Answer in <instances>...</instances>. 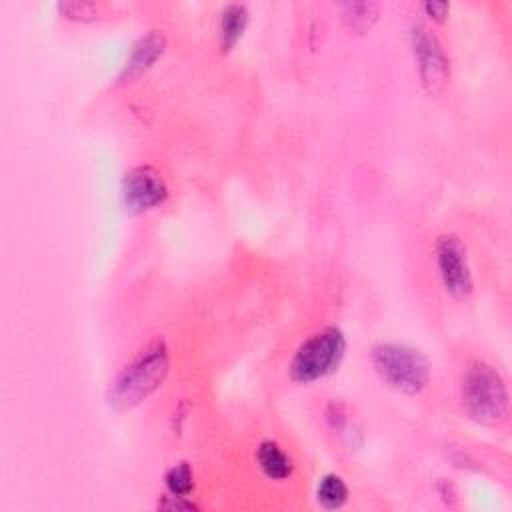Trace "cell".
I'll list each match as a JSON object with an SVG mask.
<instances>
[{
	"label": "cell",
	"instance_id": "cell-9",
	"mask_svg": "<svg viewBox=\"0 0 512 512\" xmlns=\"http://www.w3.org/2000/svg\"><path fill=\"white\" fill-rule=\"evenodd\" d=\"M250 14L244 4L230 2L222 8L218 18V46L222 52H230L242 38L248 26Z\"/></svg>",
	"mask_w": 512,
	"mask_h": 512
},
{
	"label": "cell",
	"instance_id": "cell-6",
	"mask_svg": "<svg viewBox=\"0 0 512 512\" xmlns=\"http://www.w3.org/2000/svg\"><path fill=\"white\" fill-rule=\"evenodd\" d=\"M434 262H436L440 282L452 298L462 300L470 296L474 288L472 270L468 264L466 246L456 234L438 236L434 246Z\"/></svg>",
	"mask_w": 512,
	"mask_h": 512
},
{
	"label": "cell",
	"instance_id": "cell-14",
	"mask_svg": "<svg viewBox=\"0 0 512 512\" xmlns=\"http://www.w3.org/2000/svg\"><path fill=\"white\" fill-rule=\"evenodd\" d=\"M58 8L70 20H94L98 16V6L94 2H60Z\"/></svg>",
	"mask_w": 512,
	"mask_h": 512
},
{
	"label": "cell",
	"instance_id": "cell-12",
	"mask_svg": "<svg viewBox=\"0 0 512 512\" xmlns=\"http://www.w3.org/2000/svg\"><path fill=\"white\" fill-rule=\"evenodd\" d=\"M316 500L328 510L342 508L348 500V486L342 476L324 474L316 486Z\"/></svg>",
	"mask_w": 512,
	"mask_h": 512
},
{
	"label": "cell",
	"instance_id": "cell-8",
	"mask_svg": "<svg viewBox=\"0 0 512 512\" xmlns=\"http://www.w3.org/2000/svg\"><path fill=\"white\" fill-rule=\"evenodd\" d=\"M164 48H166V36L162 30H148L146 34L138 36L122 66L120 82H134L142 74H146L156 64V60L164 54Z\"/></svg>",
	"mask_w": 512,
	"mask_h": 512
},
{
	"label": "cell",
	"instance_id": "cell-5",
	"mask_svg": "<svg viewBox=\"0 0 512 512\" xmlns=\"http://www.w3.org/2000/svg\"><path fill=\"white\" fill-rule=\"evenodd\" d=\"M410 44L422 86L430 94H438L450 78V60L442 42L428 26L414 22L410 26Z\"/></svg>",
	"mask_w": 512,
	"mask_h": 512
},
{
	"label": "cell",
	"instance_id": "cell-3",
	"mask_svg": "<svg viewBox=\"0 0 512 512\" xmlns=\"http://www.w3.org/2000/svg\"><path fill=\"white\" fill-rule=\"evenodd\" d=\"M462 402L476 422H502L508 414V390L500 372L484 360L472 362L462 378Z\"/></svg>",
	"mask_w": 512,
	"mask_h": 512
},
{
	"label": "cell",
	"instance_id": "cell-7",
	"mask_svg": "<svg viewBox=\"0 0 512 512\" xmlns=\"http://www.w3.org/2000/svg\"><path fill=\"white\" fill-rule=\"evenodd\" d=\"M120 194L128 212L142 214L164 204L168 198V186L154 166L142 164L124 174Z\"/></svg>",
	"mask_w": 512,
	"mask_h": 512
},
{
	"label": "cell",
	"instance_id": "cell-1",
	"mask_svg": "<svg viewBox=\"0 0 512 512\" xmlns=\"http://www.w3.org/2000/svg\"><path fill=\"white\" fill-rule=\"evenodd\" d=\"M170 358L162 338L148 342L110 382L106 400L118 410H130L154 394L168 376Z\"/></svg>",
	"mask_w": 512,
	"mask_h": 512
},
{
	"label": "cell",
	"instance_id": "cell-10",
	"mask_svg": "<svg viewBox=\"0 0 512 512\" xmlns=\"http://www.w3.org/2000/svg\"><path fill=\"white\" fill-rule=\"evenodd\" d=\"M256 460L262 474L270 480H286L294 472L292 458L274 440H262L256 448Z\"/></svg>",
	"mask_w": 512,
	"mask_h": 512
},
{
	"label": "cell",
	"instance_id": "cell-16",
	"mask_svg": "<svg viewBox=\"0 0 512 512\" xmlns=\"http://www.w3.org/2000/svg\"><path fill=\"white\" fill-rule=\"evenodd\" d=\"M188 496H168L164 502H160V508L164 510H196V504L186 500Z\"/></svg>",
	"mask_w": 512,
	"mask_h": 512
},
{
	"label": "cell",
	"instance_id": "cell-4",
	"mask_svg": "<svg viewBox=\"0 0 512 512\" xmlns=\"http://www.w3.org/2000/svg\"><path fill=\"white\" fill-rule=\"evenodd\" d=\"M346 354V338L338 326H326L308 336L294 352L288 372L298 384H312L338 370Z\"/></svg>",
	"mask_w": 512,
	"mask_h": 512
},
{
	"label": "cell",
	"instance_id": "cell-2",
	"mask_svg": "<svg viewBox=\"0 0 512 512\" xmlns=\"http://www.w3.org/2000/svg\"><path fill=\"white\" fill-rule=\"evenodd\" d=\"M370 362L378 378L390 388L416 396L430 382V364L426 356L398 342H380L370 350Z\"/></svg>",
	"mask_w": 512,
	"mask_h": 512
},
{
	"label": "cell",
	"instance_id": "cell-13",
	"mask_svg": "<svg viewBox=\"0 0 512 512\" xmlns=\"http://www.w3.org/2000/svg\"><path fill=\"white\" fill-rule=\"evenodd\" d=\"M164 484L172 496H188L194 490V474L188 462H178L164 474Z\"/></svg>",
	"mask_w": 512,
	"mask_h": 512
},
{
	"label": "cell",
	"instance_id": "cell-15",
	"mask_svg": "<svg viewBox=\"0 0 512 512\" xmlns=\"http://www.w3.org/2000/svg\"><path fill=\"white\" fill-rule=\"evenodd\" d=\"M422 10L434 22H444L448 18V14H450V4L448 2H424Z\"/></svg>",
	"mask_w": 512,
	"mask_h": 512
},
{
	"label": "cell",
	"instance_id": "cell-11",
	"mask_svg": "<svg viewBox=\"0 0 512 512\" xmlns=\"http://www.w3.org/2000/svg\"><path fill=\"white\" fill-rule=\"evenodd\" d=\"M380 6L376 2H344L340 4V18L342 24L354 32L364 34L372 28V24L378 20Z\"/></svg>",
	"mask_w": 512,
	"mask_h": 512
}]
</instances>
